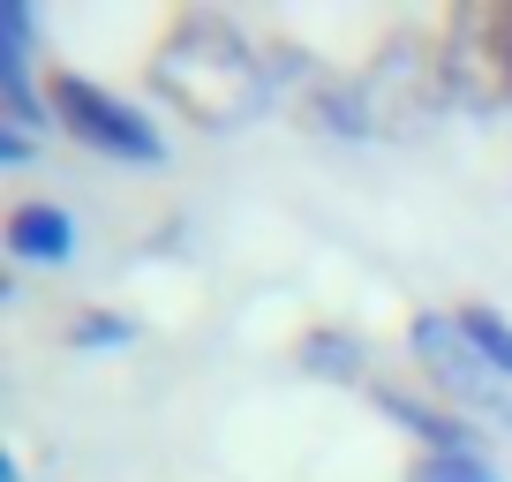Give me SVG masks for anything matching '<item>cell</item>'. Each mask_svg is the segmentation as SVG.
<instances>
[{
    "label": "cell",
    "mask_w": 512,
    "mask_h": 482,
    "mask_svg": "<svg viewBox=\"0 0 512 482\" xmlns=\"http://www.w3.org/2000/svg\"><path fill=\"white\" fill-rule=\"evenodd\" d=\"M407 354H415V377H422L430 400H445L452 415L512 437V385L490 377V362L467 347V332H460L452 309H415V317H407Z\"/></svg>",
    "instance_id": "cell-1"
},
{
    "label": "cell",
    "mask_w": 512,
    "mask_h": 482,
    "mask_svg": "<svg viewBox=\"0 0 512 482\" xmlns=\"http://www.w3.org/2000/svg\"><path fill=\"white\" fill-rule=\"evenodd\" d=\"M46 106H53V129H61L68 144L98 151V159H113V166H166V129L136 98L106 91V83L83 76V68H53Z\"/></svg>",
    "instance_id": "cell-2"
},
{
    "label": "cell",
    "mask_w": 512,
    "mask_h": 482,
    "mask_svg": "<svg viewBox=\"0 0 512 482\" xmlns=\"http://www.w3.org/2000/svg\"><path fill=\"white\" fill-rule=\"evenodd\" d=\"M437 83L460 106H512V0L490 8H460L445 23V46H437Z\"/></svg>",
    "instance_id": "cell-3"
},
{
    "label": "cell",
    "mask_w": 512,
    "mask_h": 482,
    "mask_svg": "<svg viewBox=\"0 0 512 482\" xmlns=\"http://www.w3.org/2000/svg\"><path fill=\"white\" fill-rule=\"evenodd\" d=\"M0 249H8L16 272H61V264H76L83 226H76V211H68L61 196H23V204H8V219H0Z\"/></svg>",
    "instance_id": "cell-4"
},
{
    "label": "cell",
    "mask_w": 512,
    "mask_h": 482,
    "mask_svg": "<svg viewBox=\"0 0 512 482\" xmlns=\"http://www.w3.org/2000/svg\"><path fill=\"white\" fill-rule=\"evenodd\" d=\"M377 407L384 422L400 437H415L422 452H490V430L467 415H452L445 400H430V392H407V385H377Z\"/></svg>",
    "instance_id": "cell-5"
},
{
    "label": "cell",
    "mask_w": 512,
    "mask_h": 482,
    "mask_svg": "<svg viewBox=\"0 0 512 482\" xmlns=\"http://www.w3.org/2000/svg\"><path fill=\"white\" fill-rule=\"evenodd\" d=\"M294 362H302V377H324V385H369V339L347 332V324L302 332L294 339Z\"/></svg>",
    "instance_id": "cell-6"
},
{
    "label": "cell",
    "mask_w": 512,
    "mask_h": 482,
    "mask_svg": "<svg viewBox=\"0 0 512 482\" xmlns=\"http://www.w3.org/2000/svg\"><path fill=\"white\" fill-rule=\"evenodd\" d=\"M0 121L23 136H46L53 129V106H46V83H38L31 53H0Z\"/></svg>",
    "instance_id": "cell-7"
},
{
    "label": "cell",
    "mask_w": 512,
    "mask_h": 482,
    "mask_svg": "<svg viewBox=\"0 0 512 482\" xmlns=\"http://www.w3.org/2000/svg\"><path fill=\"white\" fill-rule=\"evenodd\" d=\"M309 113H317V129L339 136V144H362V136L377 129V121H369L362 83H317V91H309Z\"/></svg>",
    "instance_id": "cell-8"
},
{
    "label": "cell",
    "mask_w": 512,
    "mask_h": 482,
    "mask_svg": "<svg viewBox=\"0 0 512 482\" xmlns=\"http://www.w3.org/2000/svg\"><path fill=\"white\" fill-rule=\"evenodd\" d=\"M452 317H460L467 347L490 362V377H505V385H512V317H505V309H497V302H460Z\"/></svg>",
    "instance_id": "cell-9"
},
{
    "label": "cell",
    "mask_w": 512,
    "mask_h": 482,
    "mask_svg": "<svg viewBox=\"0 0 512 482\" xmlns=\"http://www.w3.org/2000/svg\"><path fill=\"white\" fill-rule=\"evenodd\" d=\"M128 339H136V317H121V309H76L68 317V347L76 354H121Z\"/></svg>",
    "instance_id": "cell-10"
},
{
    "label": "cell",
    "mask_w": 512,
    "mask_h": 482,
    "mask_svg": "<svg viewBox=\"0 0 512 482\" xmlns=\"http://www.w3.org/2000/svg\"><path fill=\"white\" fill-rule=\"evenodd\" d=\"M407 482H505V475H497V452H422Z\"/></svg>",
    "instance_id": "cell-11"
},
{
    "label": "cell",
    "mask_w": 512,
    "mask_h": 482,
    "mask_svg": "<svg viewBox=\"0 0 512 482\" xmlns=\"http://www.w3.org/2000/svg\"><path fill=\"white\" fill-rule=\"evenodd\" d=\"M0 53H38V8L31 0H0Z\"/></svg>",
    "instance_id": "cell-12"
},
{
    "label": "cell",
    "mask_w": 512,
    "mask_h": 482,
    "mask_svg": "<svg viewBox=\"0 0 512 482\" xmlns=\"http://www.w3.org/2000/svg\"><path fill=\"white\" fill-rule=\"evenodd\" d=\"M31 159H38V136H23V129H8V121H0V166H8V174H23Z\"/></svg>",
    "instance_id": "cell-13"
},
{
    "label": "cell",
    "mask_w": 512,
    "mask_h": 482,
    "mask_svg": "<svg viewBox=\"0 0 512 482\" xmlns=\"http://www.w3.org/2000/svg\"><path fill=\"white\" fill-rule=\"evenodd\" d=\"M0 482H23V452H0Z\"/></svg>",
    "instance_id": "cell-14"
}]
</instances>
